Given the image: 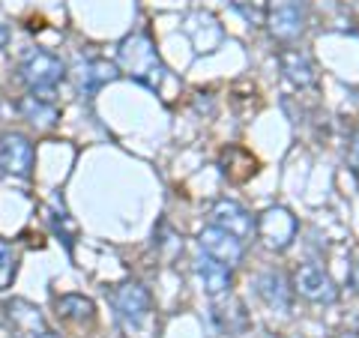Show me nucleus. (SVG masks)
Masks as SVG:
<instances>
[{
  "instance_id": "obj_3",
  "label": "nucleus",
  "mask_w": 359,
  "mask_h": 338,
  "mask_svg": "<svg viewBox=\"0 0 359 338\" xmlns=\"http://www.w3.org/2000/svg\"><path fill=\"white\" fill-rule=\"evenodd\" d=\"M255 234L269 252H285L297 236V219L287 207H266L255 219Z\"/></svg>"
},
{
  "instance_id": "obj_23",
  "label": "nucleus",
  "mask_w": 359,
  "mask_h": 338,
  "mask_svg": "<svg viewBox=\"0 0 359 338\" xmlns=\"http://www.w3.org/2000/svg\"><path fill=\"white\" fill-rule=\"evenodd\" d=\"M335 338H359L356 332H341V335H335Z\"/></svg>"
},
{
  "instance_id": "obj_16",
  "label": "nucleus",
  "mask_w": 359,
  "mask_h": 338,
  "mask_svg": "<svg viewBox=\"0 0 359 338\" xmlns=\"http://www.w3.org/2000/svg\"><path fill=\"white\" fill-rule=\"evenodd\" d=\"M57 314L63 320L69 323H90L93 320V302L87 297H78V294H69V297H60L57 299Z\"/></svg>"
},
{
  "instance_id": "obj_13",
  "label": "nucleus",
  "mask_w": 359,
  "mask_h": 338,
  "mask_svg": "<svg viewBox=\"0 0 359 338\" xmlns=\"http://www.w3.org/2000/svg\"><path fill=\"white\" fill-rule=\"evenodd\" d=\"M257 294L266 302L269 309H278V311H287L290 309V288H287V278L276 269H269L257 278Z\"/></svg>"
},
{
  "instance_id": "obj_22",
  "label": "nucleus",
  "mask_w": 359,
  "mask_h": 338,
  "mask_svg": "<svg viewBox=\"0 0 359 338\" xmlns=\"http://www.w3.org/2000/svg\"><path fill=\"white\" fill-rule=\"evenodd\" d=\"M27 338H60V335H54L51 330H39V332H33V335H27Z\"/></svg>"
},
{
  "instance_id": "obj_9",
  "label": "nucleus",
  "mask_w": 359,
  "mask_h": 338,
  "mask_svg": "<svg viewBox=\"0 0 359 338\" xmlns=\"http://www.w3.org/2000/svg\"><path fill=\"white\" fill-rule=\"evenodd\" d=\"M266 25L276 39L290 42L302 33V0H276L273 13L266 15Z\"/></svg>"
},
{
  "instance_id": "obj_5",
  "label": "nucleus",
  "mask_w": 359,
  "mask_h": 338,
  "mask_svg": "<svg viewBox=\"0 0 359 338\" xmlns=\"http://www.w3.org/2000/svg\"><path fill=\"white\" fill-rule=\"evenodd\" d=\"M294 290L302 297L314 302V306H332L339 299V288L330 278V273H323L318 264H302L294 273Z\"/></svg>"
},
{
  "instance_id": "obj_17",
  "label": "nucleus",
  "mask_w": 359,
  "mask_h": 338,
  "mask_svg": "<svg viewBox=\"0 0 359 338\" xmlns=\"http://www.w3.org/2000/svg\"><path fill=\"white\" fill-rule=\"evenodd\" d=\"M233 9L249 21L252 27H261L266 25V15H269V0H231Z\"/></svg>"
},
{
  "instance_id": "obj_8",
  "label": "nucleus",
  "mask_w": 359,
  "mask_h": 338,
  "mask_svg": "<svg viewBox=\"0 0 359 338\" xmlns=\"http://www.w3.org/2000/svg\"><path fill=\"white\" fill-rule=\"evenodd\" d=\"M210 216H212V224H216V228L233 234L237 240H249V236L255 234L252 212L245 210L243 204H237V201H228V198L216 201L212 210H210Z\"/></svg>"
},
{
  "instance_id": "obj_18",
  "label": "nucleus",
  "mask_w": 359,
  "mask_h": 338,
  "mask_svg": "<svg viewBox=\"0 0 359 338\" xmlns=\"http://www.w3.org/2000/svg\"><path fill=\"white\" fill-rule=\"evenodd\" d=\"M13 278H15V252L9 243L0 240V290L9 288Z\"/></svg>"
},
{
  "instance_id": "obj_2",
  "label": "nucleus",
  "mask_w": 359,
  "mask_h": 338,
  "mask_svg": "<svg viewBox=\"0 0 359 338\" xmlns=\"http://www.w3.org/2000/svg\"><path fill=\"white\" fill-rule=\"evenodd\" d=\"M18 75H21V81L30 87V93L51 96V90L66 78V66L60 58H54L51 51L30 48L18 63Z\"/></svg>"
},
{
  "instance_id": "obj_20",
  "label": "nucleus",
  "mask_w": 359,
  "mask_h": 338,
  "mask_svg": "<svg viewBox=\"0 0 359 338\" xmlns=\"http://www.w3.org/2000/svg\"><path fill=\"white\" fill-rule=\"evenodd\" d=\"M351 162H353V168H356V174H359V135L353 138V147H351Z\"/></svg>"
},
{
  "instance_id": "obj_14",
  "label": "nucleus",
  "mask_w": 359,
  "mask_h": 338,
  "mask_svg": "<svg viewBox=\"0 0 359 338\" xmlns=\"http://www.w3.org/2000/svg\"><path fill=\"white\" fill-rule=\"evenodd\" d=\"M18 111L25 114V120H30L33 126H42V129H51L54 123H57V105H54L48 96L30 93L18 102Z\"/></svg>"
},
{
  "instance_id": "obj_1",
  "label": "nucleus",
  "mask_w": 359,
  "mask_h": 338,
  "mask_svg": "<svg viewBox=\"0 0 359 338\" xmlns=\"http://www.w3.org/2000/svg\"><path fill=\"white\" fill-rule=\"evenodd\" d=\"M117 60L123 66V72L132 75L138 84L159 90L165 81V63L159 58V51L153 48V42L147 33H132L120 42L117 48Z\"/></svg>"
},
{
  "instance_id": "obj_12",
  "label": "nucleus",
  "mask_w": 359,
  "mask_h": 338,
  "mask_svg": "<svg viewBox=\"0 0 359 338\" xmlns=\"http://www.w3.org/2000/svg\"><path fill=\"white\" fill-rule=\"evenodd\" d=\"M117 78H120L117 66L108 60H87L78 66V87H81V93H87V96H93L99 87L117 81Z\"/></svg>"
},
{
  "instance_id": "obj_11",
  "label": "nucleus",
  "mask_w": 359,
  "mask_h": 338,
  "mask_svg": "<svg viewBox=\"0 0 359 338\" xmlns=\"http://www.w3.org/2000/svg\"><path fill=\"white\" fill-rule=\"evenodd\" d=\"M278 63H282V72L294 87L306 90V87L318 84V72H314L311 60L299 48H285L282 54H278Z\"/></svg>"
},
{
  "instance_id": "obj_15",
  "label": "nucleus",
  "mask_w": 359,
  "mask_h": 338,
  "mask_svg": "<svg viewBox=\"0 0 359 338\" xmlns=\"http://www.w3.org/2000/svg\"><path fill=\"white\" fill-rule=\"evenodd\" d=\"M6 311H9V320H15V326L25 335H33V332H39V330H48V326H45V318L39 314V309L30 306V302H25V299H13L6 306Z\"/></svg>"
},
{
  "instance_id": "obj_6",
  "label": "nucleus",
  "mask_w": 359,
  "mask_h": 338,
  "mask_svg": "<svg viewBox=\"0 0 359 338\" xmlns=\"http://www.w3.org/2000/svg\"><path fill=\"white\" fill-rule=\"evenodd\" d=\"M198 245L207 257H212V261H219L224 266H237L243 261V240L216 228V224H210V228L198 234Z\"/></svg>"
},
{
  "instance_id": "obj_4",
  "label": "nucleus",
  "mask_w": 359,
  "mask_h": 338,
  "mask_svg": "<svg viewBox=\"0 0 359 338\" xmlns=\"http://www.w3.org/2000/svg\"><path fill=\"white\" fill-rule=\"evenodd\" d=\"M108 299H111V306H114L117 318L126 330H138V326L150 318V294L144 285H138V281L117 285L108 294Z\"/></svg>"
},
{
  "instance_id": "obj_7",
  "label": "nucleus",
  "mask_w": 359,
  "mask_h": 338,
  "mask_svg": "<svg viewBox=\"0 0 359 338\" xmlns=\"http://www.w3.org/2000/svg\"><path fill=\"white\" fill-rule=\"evenodd\" d=\"M0 168L13 177H30L33 171V144L18 132H6L0 138Z\"/></svg>"
},
{
  "instance_id": "obj_10",
  "label": "nucleus",
  "mask_w": 359,
  "mask_h": 338,
  "mask_svg": "<svg viewBox=\"0 0 359 338\" xmlns=\"http://www.w3.org/2000/svg\"><path fill=\"white\" fill-rule=\"evenodd\" d=\"M195 273H198L201 285H204V294L210 299H219V297H228L231 294V285H233L231 266H224L219 261H212V257L201 255L198 264H195Z\"/></svg>"
},
{
  "instance_id": "obj_19",
  "label": "nucleus",
  "mask_w": 359,
  "mask_h": 338,
  "mask_svg": "<svg viewBox=\"0 0 359 338\" xmlns=\"http://www.w3.org/2000/svg\"><path fill=\"white\" fill-rule=\"evenodd\" d=\"M347 281H351V288H353L356 294H359V261L351 266V276H347Z\"/></svg>"
},
{
  "instance_id": "obj_21",
  "label": "nucleus",
  "mask_w": 359,
  "mask_h": 338,
  "mask_svg": "<svg viewBox=\"0 0 359 338\" xmlns=\"http://www.w3.org/2000/svg\"><path fill=\"white\" fill-rule=\"evenodd\" d=\"M6 42H9V30H6L4 21H0V48H6Z\"/></svg>"
}]
</instances>
